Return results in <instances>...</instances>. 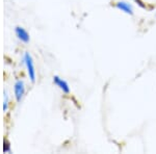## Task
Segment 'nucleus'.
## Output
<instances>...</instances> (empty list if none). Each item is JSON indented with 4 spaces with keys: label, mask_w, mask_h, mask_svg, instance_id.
Returning a JSON list of instances; mask_svg holds the SVG:
<instances>
[{
    "label": "nucleus",
    "mask_w": 156,
    "mask_h": 154,
    "mask_svg": "<svg viewBox=\"0 0 156 154\" xmlns=\"http://www.w3.org/2000/svg\"><path fill=\"white\" fill-rule=\"evenodd\" d=\"M24 64L26 66V70H27V74L30 78L32 82L36 81V70H34V60H32V57L28 52L24 54Z\"/></svg>",
    "instance_id": "1"
},
{
    "label": "nucleus",
    "mask_w": 156,
    "mask_h": 154,
    "mask_svg": "<svg viewBox=\"0 0 156 154\" xmlns=\"http://www.w3.org/2000/svg\"><path fill=\"white\" fill-rule=\"evenodd\" d=\"M14 92H15V97H16L17 102H20L25 94V85L22 80H17V81L15 82Z\"/></svg>",
    "instance_id": "2"
},
{
    "label": "nucleus",
    "mask_w": 156,
    "mask_h": 154,
    "mask_svg": "<svg viewBox=\"0 0 156 154\" xmlns=\"http://www.w3.org/2000/svg\"><path fill=\"white\" fill-rule=\"evenodd\" d=\"M115 6L121 12L125 13L127 15H133V7L129 2L126 1H118L115 3Z\"/></svg>",
    "instance_id": "3"
},
{
    "label": "nucleus",
    "mask_w": 156,
    "mask_h": 154,
    "mask_svg": "<svg viewBox=\"0 0 156 154\" xmlns=\"http://www.w3.org/2000/svg\"><path fill=\"white\" fill-rule=\"evenodd\" d=\"M53 82L55 83V85H57V87L65 93V94H69L70 93L69 84H68V82L66 80L62 79V78H60L59 76H56V75H55V76H53Z\"/></svg>",
    "instance_id": "4"
},
{
    "label": "nucleus",
    "mask_w": 156,
    "mask_h": 154,
    "mask_svg": "<svg viewBox=\"0 0 156 154\" xmlns=\"http://www.w3.org/2000/svg\"><path fill=\"white\" fill-rule=\"evenodd\" d=\"M15 32H16L17 37H18V39H19L21 42H23V43H28V42L30 41L29 34L23 28V27L17 26V27H16V29H15Z\"/></svg>",
    "instance_id": "5"
},
{
    "label": "nucleus",
    "mask_w": 156,
    "mask_h": 154,
    "mask_svg": "<svg viewBox=\"0 0 156 154\" xmlns=\"http://www.w3.org/2000/svg\"><path fill=\"white\" fill-rule=\"evenodd\" d=\"M3 151L5 153L11 152V144H9V142L7 140L3 141Z\"/></svg>",
    "instance_id": "6"
},
{
    "label": "nucleus",
    "mask_w": 156,
    "mask_h": 154,
    "mask_svg": "<svg viewBox=\"0 0 156 154\" xmlns=\"http://www.w3.org/2000/svg\"><path fill=\"white\" fill-rule=\"evenodd\" d=\"M9 108V96H7V93L4 92V101H3V110L4 113Z\"/></svg>",
    "instance_id": "7"
},
{
    "label": "nucleus",
    "mask_w": 156,
    "mask_h": 154,
    "mask_svg": "<svg viewBox=\"0 0 156 154\" xmlns=\"http://www.w3.org/2000/svg\"><path fill=\"white\" fill-rule=\"evenodd\" d=\"M133 1L137 2V4H138V5H140V7H143V9H146V4L142 1V0H133Z\"/></svg>",
    "instance_id": "8"
}]
</instances>
